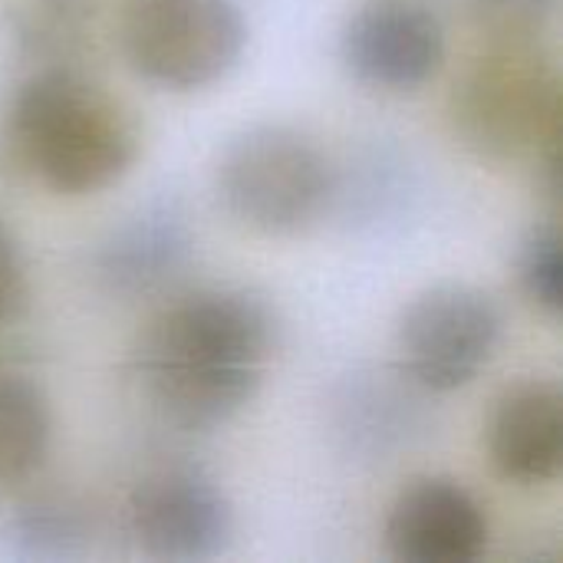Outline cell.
<instances>
[{
    "label": "cell",
    "instance_id": "obj_1",
    "mask_svg": "<svg viewBox=\"0 0 563 563\" xmlns=\"http://www.w3.org/2000/svg\"><path fill=\"white\" fill-rule=\"evenodd\" d=\"M277 320L241 287L191 290L142 330L132 369L145 402L185 432H211L244 412L264 386Z\"/></svg>",
    "mask_w": 563,
    "mask_h": 563
},
{
    "label": "cell",
    "instance_id": "obj_2",
    "mask_svg": "<svg viewBox=\"0 0 563 563\" xmlns=\"http://www.w3.org/2000/svg\"><path fill=\"white\" fill-rule=\"evenodd\" d=\"M7 142L53 195L82 198L122 181L142 148L129 106L76 66H40L13 92Z\"/></svg>",
    "mask_w": 563,
    "mask_h": 563
},
{
    "label": "cell",
    "instance_id": "obj_3",
    "mask_svg": "<svg viewBox=\"0 0 563 563\" xmlns=\"http://www.w3.org/2000/svg\"><path fill=\"white\" fill-rule=\"evenodd\" d=\"M449 119L485 162L551 155L561 132L558 66L538 43H485L452 86Z\"/></svg>",
    "mask_w": 563,
    "mask_h": 563
},
{
    "label": "cell",
    "instance_id": "obj_4",
    "mask_svg": "<svg viewBox=\"0 0 563 563\" xmlns=\"http://www.w3.org/2000/svg\"><path fill=\"white\" fill-rule=\"evenodd\" d=\"M214 195L247 231L290 238L307 231L333 195V172L320 145L280 122L234 132L214 162Z\"/></svg>",
    "mask_w": 563,
    "mask_h": 563
},
{
    "label": "cell",
    "instance_id": "obj_5",
    "mask_svg": "<svg viewBox=\"0 0 563 563\" xmlns=\"http://www.w3.org/2000/svg\"><path fill=\"white\" fill-rule=\"evenodd\" d=\"M119 46L148 86L198 92L241 63L247 23L234 0H125Z\"/></svg>",
    "mask_w": 563,
    "mask_h": 563
},
{
    "label": "cell",
    "instance_id": "obj_6",
    "mask_svg": "<svg viewBox=\"0 0 563 563\" xmlns=\"http://www.w3.org/2000/svg\"><path fill=\"white\" fill-rule=\"evenodd\" d=\"M501 330L505 320L492 294L445 280L402 307L396 353L402 373L426 393H459L495 360Z\"/></svg>",
    "mask_w": 563,
    "mask_h": 563
},
{
    "label": "cell",
    "instance_id": "obj_7",
    "mask_svg": "<svg viewBox=\"0 0 563 563\" xmlns=\"http://www.w3.org/2000/svg\"><path fill=\"white\" fill-rule=\"evenodd\" d=\"M129 531L139 551L155 561H211L234 538V508L208 472L165 465L132 488Z\"/></svg>",
    "mask_w": 563,
    "mask_h": 563
},
{
    "label": "cell",
    "instance_id": "obj_8",
    "mask_svg": "<svg viewBox=\"0 0 563 563\" xmlns=\"http://www.w3.org/2000/svg\"><path fill=\"white\" fill-rule=\"evenodd\" d=\"M442 20L419 0H363L340 30L346 73L376 92H416L445 63Z\"/></svg>",
    "mask_w": 563,
    "mask_h": 563
},
{
    "label": "cell",
    "instance_id": "obj_9",
    "mask_svg": "<svg viewBox=\"0 0 563 563\" xmlns=\"http://www.w3.org/2000/svg\"><path fill=\"white\" fill-rule=\"evenodd\" d=\"M383 538L399 563H472L488 548L492 521L459 478L422 475L393 498Z\"/></svg>",
    "mask_w": 563,
    "mask_h": 563
},
{
    "label": "cell",
    "instance_id": "obj_10",
    "mask_svg": "<svg viewBox=\"0 0 563 563\" xmlns=\"http://www.w3.org/2000/svg\"><path fill=\"white\" fill-rule=\"evenodd\" d=\"M488 459L521 488L551 485L563 465V396L558 383L528 379L501 393L488 419Z\"/></svg>",
    "mask_w": 563,
    "mask_h": 563
},
{
    "label": "cell",
    "instance_id": "obj_11",
    "mask_svg": "<svg viewBox=\"0 0 563 563\" xmlns=\"http://www.w3.org/2000/svg\"><path fill=\"white\" fill-rule=\"evenodd\" d=\"M188 257L191 231L185 214L168 201H152L106 234L92 264L106 290L119 297H145L178 277Z\"/></svg>",
    "mask_w": 563,
    "mask_h": 563
},
{
    "label": "cell",
    "instance_id": "obj_12",
    "mask_svg": "<svg viewBox=\"0 0 563 563\" xmlns=\"http://www.w3.org/2000/svg\"><path fill=\"white\" fill-rule=\"evenodd\" d=\"M92 0H3L0 23L10 43L40 66H73L92 40Z\"/></svg>",
    "mask_w": 563,
    "mask_h": 563
},
{
    "label": "cell",
    "instance_id": "obj_13",
    "mask_svg": "<svg viewBox=\"0 0 563 563\" xmlns=\"http://www.w3.org/2000/svg\"><path fill=\"white\" fill-rule=\"evenodd\" d=\"M53 439V412L36 383L0 373V488L20 485L43 465Z\"/></svg>",
    "mask_w": 563,
    "mask_h": 563
},
{
    "label": "cell",
    "instance_id": "obj_14",
    "mask_svg": "<svg viewBox=\"0 0 563 563\" xmlns=\"http://www.w3.org/2000/svg\"><path fill=\"white\" fill-rule=\"evenodd\" d=\"M92 525L69 498L23 501L3 525V548L20 561H69L89 548Z\"/></svg>",
    "mask_w": 563,
    "mask_h": 563
},
{
    "label": "cell",
    "instance_id": "obj_15",
    "mask_svg": "<svg viewBox=\"0 0 563 563\" xmlns=\"http://www.w3.org/2000/svg\"><path fill=\"white\" fill-rule=\"evenodd\" d=\"M518 280L528 300L551 313L561 317L563 307V261H561V234L554 224L534 228L518 251Z\"/></svg>",
    "mask_w": 563,
    "mask_h": 563
},
{
    "label": "cell",
    "instance_id": "obj_16",
    "mask_svg": "<svg viewBox=\"0 0 563 563\" xmlns=\"http://www.w3.org/2000/svg\"><path fill=\"white\" fill-rule=\"evenodd\" d=\"M558 0H475L472 16L485 43H538Z\"/></svg>",
    "mask_w": 563,
    "mask_h": 563
},
{
    "label": "cell",
    "instance_id": "obj_17",
    "mask_svg": "<svg viewBox=\"0 0 563 563\" xmlns=\"http://www.w3.org/2000/svg\"><path fill=\"white\" fill-rule=\"evenodd\" d=\"M26 297H30V280H26L23 251L0 221V327L20 317Z\"/></svg>",
    "mask_w": 563,
    "mask_h": 563
}]
</instances>
